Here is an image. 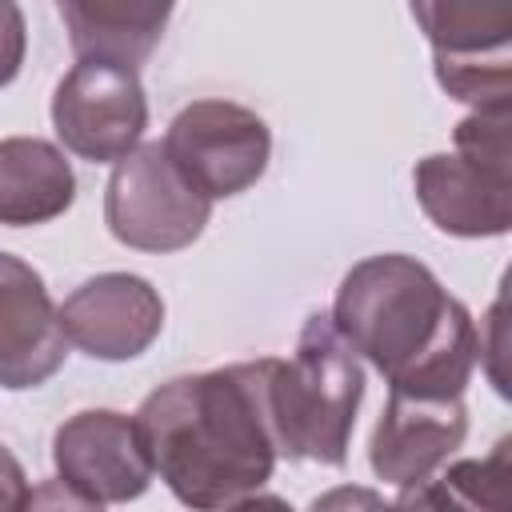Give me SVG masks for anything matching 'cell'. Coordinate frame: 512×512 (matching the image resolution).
<instances>
[{
  "label": "cell",
  "instance_id": "6da1fadb",
  "mask_svg": "<svg viewBox=\"0 0 512 512\" xmlns=\"http://www.w3.org/2000/svg\"><path fill=\"white\" fill-rule=\"evenodd\" d=\"M276 360L176 376L156 388L136 432L152 472L196 512H216L256 492L280 456L272 420Z\"/></svg>",
  "mask_w": 512,
  "mask_h": 512
},
{
  "label": "cell",
  "instance_id": "7a4b0ae2",
  "mask_svg": "<svg viewBox=\"0 0 512 512\" xmlns=\"http://www.w3.org/2000/svg\"><path fill=\"white\" fill-rule=\"evenodd\" d=\"M332 324L392 380V392L424 400H456L480 352L468 312L408 256L356 264L340 284Z\"/></svg>",
  "mask_w": 512,
  "mask_h": 512
},
{
  "label": "cell",
  "instance_id": "3957f363",
  "mask_svg": "<svg viewBox=\"0 0 512 512\" xmlns=\"http://www.w3.org/2000/svg\"><path fill=\"white\" fill-rule=\"evenodd\" d=\"M360 392V360L336 332L332 316H308L296 356L276 360L272 368V420L280 456L344 464Z\"/></svg>",
  "mask_w": 512,
  "mask_h": 512
},
{
  "label": "cell",
  "instance_id": "277c9868",
  "mask_svg": "<svg viewBox=\"0 0 512 512\" xmlns=\"http://www.w3.org/2000/svg\"><path fill=\"white\" fill-rule=\"evenodd\" d=\"M416 196L436 228L456 236L508 228V108L476 112L456 128V156L416 168Z\"/></svg>",
  "mask_w": 512,
  "mask_h": 512
},
{
  "label": "cell",
  "instance_id": "5b68a950",
  "mask_svg": "<svg viewBox=\"0 0 512 512\" xmlns=\"http://www.w3.org/2000/svg\"><path fill=\"white\" fill-rule=\"evenodd\" d=\"M104 212L120 244L144 252H176L204 232L212 200L188 184L164 144H144L116 164Z\"/></svg>",
  "mask_w": 512,
  "mask_h": 512
},
{
  "label": "cell",
  "instance_id": "8992f818",
  "mask_svg": "<svg viewBox=\"0 0 512 512\" xmlns=\"http://www.w3.org/2000/svg\"><path fill=\"white\" fill-rule=\"evenodd\" d=\"M52 124L64 148L108 164L136 152L148 124V104L136 68L112 60H80L52 96Z\"/></svg>",
  "mask_w": 512,
  "mask_h": 512
},
{
  "label": "cell",
  "instance_id": "52a82bcc",
  "mask_svg": "<svg viewBox=\"0 0 512 512\" xmlns=\"http://www.w3.org/2000/svg\"><path fill=\"white\" fill-rule=\"evenodd\" d=\"M268 148L272 140L264 120L228 100L188 104L164 136V152L172 156V164L208 200L236 196L256 184L268 164Z\"/></svg>",
  "mask_w": 512,
  "mask_h": 512
},
{
  "label": "cell",
  "instance_id": "ba28073f",
  "mask_svg": "<svg viewBox=\"0 0 512 512\" xmlns=\"http://www.w3.org/2000/svg\"><path fill=\"white\" fill-rule=\"evenodd\" d=\"M436 48V76L456 96L488 108H508V32L512 4H416Z\"/></svg>",
  "mask_w": 512,
  "mask_h": 512
},
{
  "label": "cell",
  "instance_id": "9c48e42d",
  "mask_svg": "<svg viewBox=\"0 0 512 512\" xmlns=\"http://www.w3.org/2000/svg\"><path fill=\"white\" fill-rule=\"evenodd\" d=\"M56 472L68 488L96 504L136 500L152 484V464L136 420L120 412H80L56 428Z\"/></svg>",
  "mask_w": 512,
  "mask_h": 512
},
{
  "label": "cell",
  "instance_id": "30bf717a",
  "mask_svg": "<svg viewBox=\"0 0 512 512\" xmlns=\"http://www.w3.org/2000/svg\"><path fill=\"white\" fill-rule=\"evenodd\" d=\"M164 324V304L156 288L128 272H108L80 284L60 304V332L68 344L100 360L140 356Z\"/></svg>",
  "mask_w": 512,
  "mask_h": 512
},
{
  "label": "cell",
  "instance_id": "8fae6325",
  "mask_svg": "<svg viewBox=\"0 0 512 512\" xmlns=\"http://www.w3.org/2000/svg\"><path fill=\"white\" fill-rule=\"evenodd\" d=\"M64 348L60 308H52L44 280L24 260L0 252V384H44L64 364Z\"/></svg>",
  "mask_w": 512,
  "mask_h": 512
},
{
  "label": "cell",
  "instance_id": "7c38bea8",
  "mask_svg": "<svg viewBox=\"0 0 512 512\" xmlns=\"http://www.w3.org/2000/svg\"><path fill=\"white\" fill-rule=\"evenodd\" d=\"M464 408L456 400H424L392 392L376 432H372V468L388 484H420L452 448L464 440Z\"/></svg>",
  "mask_w": 512,
  "mask_h": 512
},
{
  "label": "cell",
  "instance_id": "4fadbf2b",
  "mask_svg": "<svg viewBox=\"0 0 512 512\" xmlns=\"http://www.w3.org/2000/svg\"><path fill=\"white\" fill-rule=\"evenodd\" d=\"M68 160L32 136L0 140V224H40L72 204Z\"/></svg>",
  "mask_w": 512,
  "mask_h": 512
},
{
  "label": "cell",
  "instance_id": "5bb4252c",
  "mask_svg": "<svg viewBox=\"0 0 512 512\" xmlns=\"http://www.w3.org/2000/svg\"><path fill=\"white\" fill-rule=\"evenodd\" d=\"M168 4H104V0H68L60 16L72 32L80 60H112L136 68L160 40Z\"/></svg>",
  "mask_w": 512,
  "mask_h": 512
},
{
  "label": "cell",
  "instance_id": "9a60e30c",
  "mask_svg": "<svg viewBox=\"0 0 512 512\" xmlns=\"http://www.w3.org/2000/svg\"><path fill=\"white\" fill-rule=\"evenodd\" d=\"M444 484L460 496L468 512H508V440H500L488 460L456 464Z\"/></svg>",
  "mask_w": 512,
  "mask_h": 512
},
{
  "label": "cell",
  "instance_id": "2e32d148",
  "mask_svg": "<svg viewBox=\"0 0 512 512\" xmlns=\"http://www.w3.org/2000/svg\"><path fill=\"white\" fill-rule=\"evenodd\" d=\"M20 512H104L96 500L80 496L76 488H68L64 480H44L36 488H28Z\"/></svg>",
  "mask_w": 512,
  "mask_h": 512
},
{
  "label": "cell",
  "instance_id": "e0dca14e",
  "mask_svg": "<svg viewBox=\"0 0 512 512\" xmlns=\"http://www.w3.org/2000/svg\"><path fill=\"white\" fill-rule=\"evenodd\" d=\"M384 512H468V508L444 480H420V484H408L404 496Z\"/></svg>",
  "mask_w": 512,
  "mask_h": 512
},
{
  "label": "cell",
  "instance_id": "ac0fdd59",
  "mask_svg": "<svg viewBox=\"0 0 512 512\" xmlns=\"http://www.w3.org/2000/svg\"><path fill=\"white\" fill-rule=\"evenodd\" d=\"M20 60H24V12L0 0V84H8L20 72Z\"/></svg>",
  "mask_w": 512,
  "mask_h": 512
},
{
  "label": "cell",
  "instance_id": "d6986e66",
  "mask_svg": "<svg viewBox=\"0 0 512 512\" xmlns=\"http://www.w3.org/2000/svg\"><path fill=\"white\" fill-rule=\"evenodd\" d=\"M384 508H388V504H384L372 488H352V484H344V488H332V492L316 496L308 512H384Z\"/></svg>",
  "mask_w": 512,
  "mask_h": 512
},
{
  "label": "cell",
  "instance_id": "ffe728a7",
  "mask_svg": "<svg viewBox=\"0 0 512 512\" xmlns=\"http://www.w3.org/2000/svg\"><path fill=\"white\" fill-rule=\"evenodd\" d=\"M24 496H28L24 468H20V460L0 444V512H20Z\"/></svg>",
  "mask_w": 512,
  "mask_h": 512
},
{
  "label": "cell",
  "instance_id": "44dd1931",
  "mask_svg": "<svg viewBox=\"0 0 512 512\" xmlns=\"http://www.w3.org/2000/svg\"><path fill=\"white\" fill-rule=\"evenodd\" d=\"M224 512H292V508L284 500H276V496H252V500H236Z\"/></svg>",
  "mask_w": 512,
  "mask_h": 512
}]
</instances>
